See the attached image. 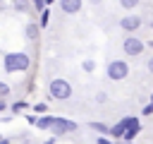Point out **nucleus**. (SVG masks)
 <instances>
[{"label":"nucleus","instance_id":"obj_23","mask_svg":"<svg viewBox=\"0 0 153 144\" xmlns=\"http://www.w3.org/2000/svg\"><path fill=\"white\" fill-rule=\"evenodd\" d=\"M146 65H148V70H151V72H153V58H151V60H148V62H146Z\"/></svg>","mask_w":153,"mask_h":144},{"label":"nucleus","instance_id":"obj_12","mask_svg":"<svg viewBox=\"0 0 153 144\" xmlns=\"http://www.w3.org/2000/svg\"><path fill=\"white\" fill-rule=\"evenodd\" d=\"M29 2H31V0H14L12 5H14L17 12H26V10H29Z\"/></svg>","mask_w":153,"mask_h":144},{"label":"nucleus","instance_id":"obj_21","mask_svg":"<svg viewBox=\"0 0 153 144\" xmlns=\"http://www.w3.org/2000/svg\"><path fill=\"white\" fill-rule=\"evenodd\" d=\"M151 113H153V96H151V103L143 108V115H151Z\"/></svg>","mask_w":153,"mask_h":144},{"label":"nucleus","instance_id":"obj_28","mask_svg":"<svg viewBox=\"0 0 153 144\" xmlns=\"http://www.w3.org/2000/svg\"><path fill=\"white\" fill-rule=\"evenodd\" d=\"M124 144H131V142H124Z\"/></svg>","mask_w":153,"mask_h":144},{"label":"nucleus","instance_id":"obj_4","mask_svg":"<svg viewBox=\"0 0 153 144\" xmlns=\"http://www.w3.org/2000/svg\"><path fill=\"white\" fill-rule=\"evenodd\" d=\"M127 74H129V65H127L124 60H112V62L108 65V77H110V79L120 82V79H124Z\"/></svg>","mask_w":153,"mask_h":144},{"label":"nucleus","instance_id":"obj_27","mask_svg":"<svg viewBox=\"0 0 153 144\" xmlns=\"http://www.w3.org/2000/svg\"><path fill=\"white\" fill-rule=\"evenodd\" d=\"M45 2H48V5H50V2H53V0H45Z\"/></svg>","mask_w":153,"mask_h":144},{"label":"nucleus","instance_id":"obj_26","mask_svg":"<svg viewBox=\"0 0 153 144\" xmlns=\"http://www.w3.org/2000/svg\"><path fill=\"white\" fill-rule=\"evenodd\" d=\"M146 46H148V48H153V41H151V43H146Z\"/></svg>","mask_w":153,"mask_h":144},{"label":"nucleus","instance_id":"obj_19","mask_svg":"<svg viewBox=\"0 0 153 144\" xmlns=\"http://www.w3.org/2000/svg\"><path fill=\"white\" fill-rule=\"evenodd\" d=\"M10 96V86L7 84H0V98H7Z\"/></svg>","mask_w":153,"mask_h":144},{"label":"nucleus","instance_id":"obj_18","mask_svg":"<svg viewBox=\"0 0 153 144\" xmlns=\"http://www.w3.org/2000/svg\"><path fill=\"white\" fill-rule=\"evenodd\" d=\"M81 67H84L86 72H93V70H96V62H93V60H84V65H81Z\"/></svg>","mask_w":153,"mask_h":144},{"label":"nucleus","instance_id":"obj_17","mask_svg":"<svg viewBox=\"0 0 153 144\" xmlns=\"http://www.w3.org/2000/svg\"><path fill=\"white\" fill-rule=\"evenodd\" d=\"M48 19H50V12L43 10V12H41V26H48Z\"/></svg>","mask_w":153,"mask_h":144},{"label":"nucleus","instance_id":"obj_10","mask_svg":"<svg viewBox=\"0 0 153 144\" xmlns=\"http://www.w3.org/2000/svg\"><path fill=\"white\" fill-rule=\"evenodd\" d=\"M53 125H55V118H50V115H41L36 120V127L38 130H53Z\"/></svg>","mask_w":153,"mask_h":144},{"label":"nucleus","instance_id":"obj_8","mask_svg":"<svg viewBox=\"0 0 153 144\" xmlns=\"http://www.w3.org/2000/svg\"><path fill=\"white\" fill-rule=\"evenodd\" d=\"M60 7H62V12H67V14H76V12L81 10V0H60Z\"/></svg>","mask_w":153,"mask_h":144},{"label":"nucleus","instance_id":"obj_1","mask_svg":"<svg viewBox=\"0 0 153 144\" xmlns=\"http://www.w3.org/2000/svg\"><path fill=\"white\" fill-rule=\"evenodd\" d=\"M2 62H5V70L7 72H24L31 65V60H29L26 53H5Z\"/></svg>","mask_w":153,"mask_h":144},{"label":"nucleus","instance_id":"obj_2","mask_svg":"<svg viewBox=\"0 0 153 144\" xmlns=\"http://www.w3.org/2000/svg\"><path fill=\"white\" fill-rule=\"evenodd\" d=\"M50 96L53 98H57V101H65V98H69L72 96V84L67 82V79H53L50 82Z\"/></svg>","mask_w":153,"mask_h":144},{"label":"nucleus","instance_id":"obj_11","mask_svg":"<svg viewBox=\"0 0 153 144\" xmlns=\"http://www.w3.org/2000/svg\"><path fill=\"white\" fill-rule=\"evenodd\" d=\"M26 108H29V103H26V101H17V103H12V106H10V110H12V113H17V115H19L22 110H26Z\"/></svg>","mask_w":153,"mask_h":144},{"label":"nucleus","instance_id":"obj_22","mask_svg":"<svg viewBox=\"0 0 153 144\" xmlns=\"http://www.w3.org/2000/svg\"><path fill=\"white\" fill-rule=\"evenodd\" d=\"M96 144H117V142H110L108 137H98V139H96Z\"/></svg>","mask_w":153,"mask_h":144},{"label":"nucleus","instance_id":"obj_3","mask_svg":"<svg viewBox=\"0 0 153 144\" xmlns=\"http://www.w3.org/2000/svg\"><path fill=\"white\" fill-rule=\"evenodd\" d=\"M136 122H139V118H131V115H127V118H122L120 122H115V125L110 127V134H112L115 139H120V137L124 139V134H127V132H129V130H131Z\"/></svg>","mask_w":153,"mask_h":144},{"label":"nucleus","instance_id":"obj_25","mask_svg":"<svg viewBox=\"0 0 153 144\" xmlns=\"http://www.w3.org/2000/svg\"><path fill=\"white\" fill-rule=\"evenodd\" d=\"M45 144H55V139H48V142H45Z\"/></svg>","mask_w":153,"mask_h":144},{"label":"nucleus","instance_id":"obj_14","mask_svg":"<svg viewBox=\"0 0 153 144\" xmlns=\"http://www.w3.org/2000/svg\"><path fill=\"white\" fill-rule=\"evenodd\" d=\"M91 130H96V132H100V134H105V132H110V127H105L103 122H91Z\"/></svg>","mask_w":153,"mask_h":144},{"label":"nucleus","instance_id":"obj_7","mask_svg":"<svg viewBox=\"0 0 153 144\" xmlns=\"http://www.w3.org/2000/svg\"><path fill=\"white\" fill-rule=\"evenodd\" d=\"M120 26H122L124 31H136V29L141 26V17H139V14H127V17L120 19Z\"/></svg>","mask_w":153,"mask_h":144},{"label":"nucleus","instance_id":"obj_13","mask_svg":"<svg viewBox=\"0 0 153 144\" xmlns=\"http://www.w3.org/2000/svg\"><path fill=\"white\" fill-rule=\"evenodd\" d=\"M139 130H141V122H136V125H134V127H131V130H129V132L124 134V139H127V142H131V139H134V137L139 134Z\"/></svg>","mask_w":153,"mask_h":144},{"label":"nucleus","instance_id":"obj_16","mask_svg":"<svg viewBox=\"0 0 153 144\" xmlns=\"http://www.w3.org/2000/svg\"><path fill=\"white\" fill-rule=\"evenodd\" d=\"M120 5H122L124 10H134V7L139 5V0H120Z\"/></svg>","mask_w":153,"mask_h":144},{"label":"nucleus","instance_id":"obj_24","mask_svg":"<svg viewBox=\"0 0 153 144\" xmlns=\"http://www.w3.org/2000/svg\"><path fill=\"white\" fill-rule=\"evenodd\" d=\"M0 144H10V139H7V137H2V139H0Z\"/></svg>","mask_w":153,"mask_h":144},{"label":"nucleus","instance_id":"obj_5","mask_svg":"<svg viewBox=\"0 0 153 144\" xmlns=\"http://www.w3.org/2000/svg\"><path fill=\"white\" fill-rule=\"evenodd\" d=\"M122 48H124V53H127V55L136 58V55H141V53H143L146 43H143V41H139L136 36H127V38H124V43H122Z\"/></svg>","mask_w":153,"mask_h":144},{"label":"nucleus","instance_id":"obj_29","mask_svg":"<svg viewBox=\"0 0 153 144\" xmlns=\"http://www.w3.org/2000/svg\"><path fill=\"white\" fill-rule=\"evenodd\" d=\"M151 26H153V24H151Z\"/></svg>","mask_w":153,"mask_h":144},{"label":"nucleus","instance_id":"obj_20","mask_svg":"<svg viewBox=\"0 0 153 144\" xmlns=\"http://www.w3.org/2000/svg\"><path fill=\"white\" fill-rule=\"evenodd\" d=\"M31 5H33L36 10H45V5H48V2H45V0H31Z\"/></svg>","mask_w":153,"mask_h":144},{"label":"nucleus","instance_id":"obj_15","mask_svg":"<svg viewBox=\"0 0 153 144\" xmlns=\"http://www.w3.org/2000/svg\"><path fill=\"white\" fill-rule=\"evenodd\" d=\"M45 110H48V103H33V113L36 115H43Z\"/></svg>","mask_w":153,"mask_h":144},{"label":"nucleus","instance_id":"obj_6","mask_svg":"<svg viewBox=\"0 0 153 144\" xmlns=\"http://www.w3.org/2000/svg\"><path fill=\"white\" fill-rule=\"evenodd\" d=\"M76 130V122H72V120H67V118H55V125H53V134H67V132H74Z\"/></svg>","mask_w":153,"mask_h":144},{"label":"nucleus","instance_id":"obj_9","mask_svg":"<svg viewBox=\"0 0 153 144\" xmlns=\"http://www.w3.org/2000/svg\"><path fill=\"white\" fill-rule=\"evenodd\" d=\"M38 31H41V24H26V29H24L26 41H36L38 38Z\"/></svg>","mask_w":153,"mask_h":144}]
</instances>
